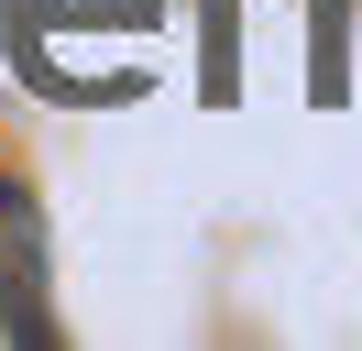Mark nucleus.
<instances>
[{
	"instance_id": "f257e3e1",
	"label": "nucleus",
	"mask_w": 362,
	"mask_h": 351,
	"mask_svg": "<svg viewBox=\"0 0 362 351\" xmlns=\"http://www.w3.org/2000/svg\"><path fill=\"white\" fill-rule=\"evenodd\" d=\"M0 318L45 329V219H33V197L11 176H0Z\"/></svg>"
}]
</instances>
